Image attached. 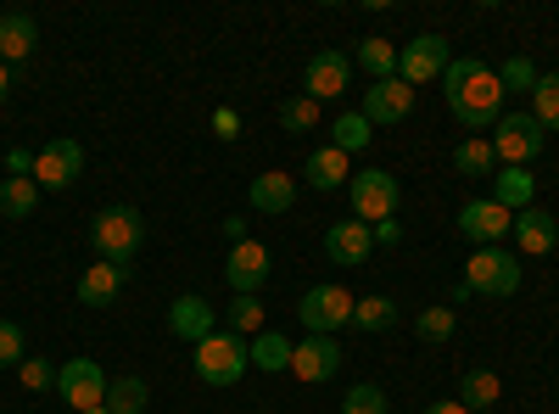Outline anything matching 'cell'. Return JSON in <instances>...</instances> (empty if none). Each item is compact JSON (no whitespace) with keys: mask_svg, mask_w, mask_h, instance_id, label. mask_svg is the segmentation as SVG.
Here are the masks:
<instances>
[{"mask_svg":"<svg viewBox=\"0 0 559 414\" xmlns=\"http://www.w3.org/2000/svg\"><path fill=\"white\" fill-rule=\"evenodd\" d=\"M224 319H229V331H236V336H258L263 331V303L258 297H236Z\"/></svg>","mask_w":559,"mask_h":414,"instance_id":"e575fe53","label":"cell"},{"mask_svg":"<svg viewBox=\"0 0 559 414\" xmlns=\"http://www.w3.org/2000/svg\"><path fill=\"white\" fill-rule=\"evenodd\" d=\"M7 174H12V179H34V152H28V146H12V152H7Z\"/></svg>","mask_w":559,"mask_h":414,"instance_id":"60d3db41","label":"cell"},{"mask_svg":"<svg viewBox=\"0 0 559 414\" xmlns=\"http://www.w3.org/2000/svg\"><path fill=\"white\" fill-rule=\"evenodd\" d=\"M57 376H62V370H57L51 358H23V364H17V381H23L28 392H51Z\"/></svg>","mask_w":559,"mask_h":414,"instance_id":"8d00e7d4","label":"cell"},{"mask_svg":"<svg viewBox=\"0 0 559 414\" xmlns=\"http://www.w3.org/2000/svg\"><path fill=\"white\" fill-rule=\"evenodd\" d=\"M453 326H459V314H453L448 303L419 308V314H414V336H419V342H431V347H437V342H448V336H453Z\"/></svg>","mask_w":559,"mask_h":414,"instance_id":"4dcf8cb0","label":"cell"},{"mask_svg":"<svg viewBox=\"0 0 559 414\" xmlns=\"http://www.w3.org/2000/svg\"><path fill=\"white\" fill-rule=\"evenodd\" d=\"M481 414H492V409H481Z\"/></svg>","mask_w":559,"mask_h":414,"instance_id":"7dc6e473","label":"cell"},{"mask_svg":"<svg viewBox=\"0 0 559 414\" xmlns=\"http://www.w3.org/2000/svg\"><path fill=\"white\" fill-rule=\"evenodd\" d=\"M521 258L503 252V247H476L471 263H464V286L471 297H515L521 292Z\"/></svg>","mask_w":559,"mask_h":414,"instance_id":"277c9868","label":"cell"},{"mask_svg":"<svg viewBox=\"0 0 559 414\" xmlns=\"http://www.w3.org/2000/svg\"><path fill=\"white\" fill-rule=\"evenodd\" d=\"M269 274H274V252H269L263 241L247 236V241L229 247V258H224V281H229V292H236V297H258Z\"/></svg>","mask_w":559,"mask_h":414,"instance_id":"ba28073f","label":"cell"},{"mask_svg":"<svg viewBox=\"0 0 559 414\" xmlns=\"http://www.w3.org/2000/svg\"><path fill=\"white\" fill-rule=\"evenodd\" d=\"M342 370V347H336V336H308V342H297L292 347V376L297 381H331Z\"/></svg>","mask_w":559,"mask_h":414,"instance_id":"e0dca14e","label":"cell"},{"mask_svg":"<svg viewBox=\"0 0 559 414\" xmlns=\"http://www.w3.org/2000/svg\"><path fill=\"white\" fill-rule=\"evenodd\" d=\"M252 370H269V376H280V370H292V336H280V331H258L252 342Z\"/></svg>","mask_w":559,"mask_h":414,"instance_id":"cb8c5ba5","label":"cell"},{"mask_svg":"<svg viewBox=\"0 0 559 414\" xmlns=\"http://www.w3.org/2000/svg\"><path fill=\"white\" fill-rule=\"evenodd\" d=\"M353 292L336 286V281H324V286H308L302 303H297V319L308 326V336H336L342 326H353Z\"/></svg>","mask_w":559,"mask_h":414,"instance_id":"8992f818","label":"cell"},{"mask_svg":"<svg viewBox=\"0 0 559 414\" xmlns=\"http://www.w3.org/2000/svg\"><path fill=\"white\" fill-rule=\"evenodd\" d=\"M498 84H503V96H509V90H526V96H532V90H537V62L532 57H509Z\"/></svg>","mask_w":559,"mask_h":414,"instance_id":"74e56055","label":"cell"},{"mask_svg":"<svg viewBox=\"0 0 559 414\" xmlns=\"http://www.w3.org/2000/svg\"><path fill=\"white\" fill-rule=\"evenodd\" d=\"M7 90H12V68L0 62V107H7Z\"/></svg>","mask_w":559,"mask_h":414,"instance_id":"f6af8a7d","label":"cell"},{"mask_svg":"<svg viewBox=\"0 0 559 414\" xmlns=\"http://www.w3.org/2000/svg\"><path fill=\"white\" fill-rule=\"evenodd\" d=\"M448 62H453V51H448L442 34H414V45L397 51V79L403 84H431V79L448 73Z\"/></svg>","mask_w":559,"mask_h":414,"instance_id":"30bf717a","label":"cell"},{"mask_svg":"<svg viewBox=\"0 0 559 414\" xmlns=\"http://www.w3.org/2000/svg\"><path fill=\"white\" fill-rule=\"evenodd\" d=\"M168 331H174L179 342L197 347V342H207V336L218 331V314H213V303L197 297V292H191V297H174V303H168Z\"/></svg>","mask_w":559,"mask_h":414,"instance_id":"2e32d148","label":"cell"},{"mask_svg":"<svg viewBox=\"0 0 559 414\" xmlns=\"http://www.w3.org/2000/svg\"><path fill=\"white\" fill-rule=\"evenodd\" d=\"M397 241H403V224L397 218H381L376 224V247H397Z\"/></svg>","mask_w":559,"mask_h":414,"instance_id":"b9f144b4","label":"cell"},{"mask_svg":"<svg viewBox=\"0 0 559 414\" xmlns=\"http://www.w3.org/2000/svg\"><path fill=\"white\" fill-rule=\"evenodd\" d=\"M79 168H84V146L68 141V134H57V141H45L34 152V186L39 191H68L79 179Z\"/></svg>","mask_w":559,"mask_h":414,"instance_id":"9c48e42d","label":"cell"},{"mask_svg":"<svg viewBox=\"0 0 559 414\" xmlns=\"http://www.w3.org/2000/svg\"><path fill=\"white\" fill-rule=\"evenodd\" d=\"M107 387H112V381L102 376L96 358H68L62 376H57V392H62V403H73V414L102 409V403H107Z\"/></svg>","mask_w":559,"mask_h":414,"instance_id":"8fae6325","label":"cell"},{"mask_svg":"<svg viewBox=\"0 0 559 414\" xmlns=\"http://www.w3.org/2000/svg\"><path fill=\"white\" fill-rule=\"evenodd\" d=\"M453 168L464 174V179H492L498 174V152H492V141H459V152H453Z\"/></svg>","mask_w":559,"mask_h":414,"instance_id":"484cf974","label":"cell"},{"mask_svg":"<svg viewBox=\"0 0 559 414\" xmlns=\"http://www.w3.org/2000/svg\"><path fill=\"white\" fill-rule=\"evenodd\" d=\"M39 208V186H34V179H0V213H7V218H28Z\"/></svg>","mask_w":559,"mask_h":414,"instance_id":"f1b7e54d","label":"cell"},{"mask_svg":"<svg viewBox=\"0 0 559 414\" xmlns=\"http://www.w3.org/2000/svg\"><path fill=\"white\" fill-rule=\"evenodd\" d=\"M532 118L543 129H559V73H537V90H532Z\"/></svg>","mask_w":559,"mask_h":414,"instance_id":"d6a6232c","label":"cell"},{"mask_svg":"<svg viewBox=\"0 0 559 414\" xmlns=\"http://www.w3.org/2000/svg\"><path fill=\"white\" fill-rule=\"evenodd\" d=\"M280 129H286V134H308V129H319V102H308V96L280 102Z\"/></svg>","mask_w":559,"mask_h":414,"instance_id":"836d02e7","label":"cell"},{"mask_svg":"<svg viewBox=\"0 0 559 414\" xmlns=\"http://www.w3.org/2000/svg\"><path fill=\"white\" fill-rule=\"evenodd\" d=\"M369 141H376V134H369V118H364V113H342V118L331 123V146H336V152H347V157H353V152H364Z\"/></svg>","mask_w":559,"mask_h":414,"instance_id":"1f68e13d","label":"cell"},{"mask_svg":"<svg viewBox=\"0 0 559 414\" xmlns=\"http://www.w3.org/2000/svg\"><path fill=\"white\" fill-rule=\"evenodd\" d=\"M146 403H152V392H146V381H140V376H118L107 387V409L112 414H146Z\"/></svg>","mask_w":559,"mask_h":414,"instance_id":"f546056e","label":"cell"},{"mask_svg":"<svg viewBox=\"0 0 559 414\" xmlns=\"http://www.w3.org/2000/svg\"><path fill=\"white\" fill-rule=\"evenodd\" d=\"M23 364V326L0 319V370H17Z\"/></svg>","mask_w":559,"mask_h":414,"instance_id":"f35d334b","label":"cell"},{"mask_svg":"<svg viewBox=\"0 0 559 414\" xmlns=\"http://www.w3.org/2000/svg\"><path fill=\"white\" fill-rule=\"evenodd\" d=\"M302 179L313 191H336V186H347V152H336V146H319V152H308V163H302Z\"/></svg>","mask_w":559,"mask_h":414,"instance_id":"603a6c76","label":"cell"},{"mask_svg":"<svg viewBox=\"0 0 559 414\" xmlns=\"http://www.w3.org/2000/svg\"><path fill=\"white\" fill-rule=\"evenodd\" d=\"M292 202H297V179H292V174L269 168V174L252 179V208H258V213L280 218V213H292Z\"/></svg>","mask_w":559,"mask_h":414,"instance_id":"ffe728a7","label":"cell"},{"mask_svg":"<svg viewBox=\"0 0 559 414\" xmlns=\"http://www.w3.org/2000/svg\"><path fill=\"white\" fill-rule=\"evenodd\" d=\"M353 326H358L364 336L392 331V326H397V303H392V297H358V303H353Z\"/></svg>","mask_w":559,"mask_h":414,"instance_id":"4316f807","label":"cell"},{"mask_svg":"<svg viewBox=\"0 0 559 414\" xmlns=\"http://www.w3.org/2000/svg\"><path fill=\"white\" fill-rule=\"evenodd\" d=\"M498 398H503V381H498L492 370H464V376H459V403L471 409V414L492 409Z\"/></svg>","mask_w":559,"mask_h":414,"instance_id":"d4e9b609","label":"cell"},{"mask_svg":"<svg viewBox=\"0 0 559 414\" xmlns=\"http://www.w3.org/2000/svg\"><path fill=\"white\" fill-rule=\"evenodd\" d=\"M369 252H376V229L358 224V218H342L324 229V258H331L336 269H358L369 263Z\"/></svg>","mask_w":559,"mask_h":414,"instance_id":"5bb4252c","label":"cell"},{"mask_svg":"<svg viewBox=\"0 0 559 414\" xmlns=\"http://www.w3.org/2000/svg\"><path fill=\"white\" fill-rule=\"evenodd\" d=\"M509 229H515V213L498 208L492 197H476V202H464V208H459V236H464V241H476V247H503Z\"/></svg>","mask_w":559,"mask_h":414,"instance_id":"7c38bea8","label":"cell"},{"mask_svg":"<svg viewBox=\"0 0 559 414\" xmlns=\"http://www.w3.org/2000/svg\"><path fill=\"white\" fill-rule=\"evenodd\" d=\"M358 68L369 73V84H376V79H397V45L369 34V39L358 45Z\"/></svg>","mask_w":559,"mask_h":414,"instance_id":"83f0119b","label":"cell"},{"mask_svg":"<svg viewBox=\"0 0 559 414\" xmlns=\"http://www.w3.org/2000/svg\"><path fill=\"white\" fill-rule=\"evenodd\" d=\"M515 247L526 252V258H543V252H554V241H559V224H554V213H543V208H526V213H515Z\"/></svg>","mask_w":559,"mask_h":414,"instance_id":"ac0fdd59","label":"cell"},{"mask_svg":"<svg viewBox=\"0 0 559 414\" xmlns=\"http://www.w3.org/2000/svg\"><path fill=\"white\" fill-rule=\"evenodd\" d=\"M342 414H392V403H386V392H381V387L358 381V387L342 398Z\"/></svg>","mask_w":559,"mask_h":414,"instance_id":"d590c367","label":"cell"},{"mask_svg":"<svg viewBox=\"0 0 559 414\" xmlns=\"http://www.w3.org/2000/svg\"><path fill=\"white\" fill-rule=\"evenodd\" d=\"M252 370V347L236 331H213L207 342H197V376L207 387H236Z\"/></svg>","mask_w":559,"mask_h":414,"instance_id":"3957f363","label":"cell"},{"mask_svg":"<svg viewBox=\"0 0 559 414\" xmlns=\"http://www.w3.org/2000/svg\"><path fill=\"white\" fill-rule=\"evenodd\" d=\"M90 247H96L102 263L129 274L140 247H146V218H140V208H102L96 218H90Z\"/></svg>","mask_w":559,"mask_h":414,"instance_id":"7a4b0ae2","label":"cell"},{"mask_svg":"<svg viewBox=\"0 0 559 414\" xmlns=\"http://www.w3.org/2000/svg\"><path fill=\"white\" fill-rule=\"evenodd\" d=\"M347 84H353V62L342 51L308 57V68H302V96L308 102H336V96H347Z\"/></svg>","mask_w":559,"mask_h":414,"instance_id":"4fadbf2b","label":"cell"},{"mask_svg":"<svg viewBox=\"0 0 559 414\" xmlns=\"http://www.w3.org/2000/svg\"><path fill=\"white\" fill-rule=\"evenodd\" d=\"M213 134H218V141H236V134H241V113L236 107H218L213 113Z\"/></svg>","mask_w":559,"mask_h":414,"instance_id":"ab89813d","label":"cell"},{"mask_svg":"<svg viewBox=\"0 0 559 414\" xmlns=\"http://www.w3.org/2000/svg\"><path fill=\"white\" fill-rule=\"evenodd\" d=\"M224 236H229V247H236V241H247V218H236V213H229V218H224Z\"/></svg>","mask_w":559,"mask_h":414,"instance_id":"7bdbcfd3","label":"cell"},{"mask_svg":"<svg viewBox=\"0 0 559 414\" xmlns=\"http://www.w3.org/2000/svg\"><path fill=\"white\" fill-rule=\"evenodd\" d=\"M426 414H471V409H464V403H459V398H442V403H431V409H426Z\"/></svg>","mask_w":559,"mask_h":414,"instance_id":"ee69618b","label":"cell"},{"mask_svg":"<svg viewBox=\"0 0 559 414\" xmlns=\"http://www.w3.org/2000/svg\"><path fill=\"white\" fill-rule=\"evenodd\" d=\"M364 118H369V129L376 123H403L408 113H414V84H403V79H376L364 90V107H358Z\"/></svg>","mask_w":559,"mask_h":414,"instance_id":"9a60e30c","label":"cell"},{"mask_svg":"<svg viewBox=\"0 0 559 414\" xmlns=\"http://www.w3.org/2000/svg\"><path fill=\"white\" fill-rule=\"evenodd\" d=\"M492 202L509 208V213H526V208L537 202V179H532V168H498V174H492Z\"/></svg>","mask_w":559,"mask_h":414,"instance_id":"7402d4cb","label":"cell"},{"mask_svg":"<svg viewBox=\"0 0 559 414\" xmlns=\"http://www.w3.org/2000/svg\"><path fill=\"white\" fill-rule=\"evenodd\" d=\"M492 152H498V168H526L532 157H543V146H548V129L532 118V113H503L498 123H492Z\"/></svg>","mask_w":559,"mask_h":414,"instance_id":"5b68a950","label":"cell"},{"mask_svg":"<svg viewBox=\"0 0 559 414\" xmlns=\"http://www.w3.org/2000/svg\"><path fill=\"white\" fill-rule=\"evenodd\" d=\"M123 281H129V274L123 269H112V263H90L84 274H79V303L84 308H112L118 303V292H123Z\"/></svg>","mask_w":559,"mask_h":414,"instance_id":"d6986e66","label":"cell"},{"mask_svg":"<svg viewBox=\"0 0 559 414\" xmlns=\"http://www.w3.org/2000/svg\"><path fill=\"white\" fill-rule=\"evenodd\" d=\"M442 96H448V113L464 123V129H487L503 118V84L498 73L481 62V57H453L448 73H442Z\"/></svg>","mask_w":559,"mask_h":414,"instance_id":"6da1fadb","label":"cell"},{"mask_svg":"<svg viewBox=\"0 0 559 414\" xmlns=\"http://www.w3.org/2000/svg\"><path fill=\"white\" fill-rule=\"evenodd\" d=\"M39 45V23L28 12H7L0 17V62H28Z\"/></svg>","mask_w":559,"mask_h":414,"instance_id":"44dd1931","label":"cell"},{"mask_svg":"<svg viewBox=\"0 0 559 414\" xmlns=\"http://www.w3.org/2000/svg\"><path fill=\"white\" fill-rule=\"evenodd\" d=\"M84 414H112V409H107V403H102V409H84Z\"/></svg>","mask_w":559,"mask_h":414,"instance_id":"bcb514c9","label":"cell"},{"mask_svg":"<svg viewBox=\"0 0 559 414\" xmlns=\"http://www.w3.org/2000/svg\"><path fill=\"white\" fill-rule=\"evenodd\" d=\"M347 197H353V218L358 224H381V218L397 213L403 186H397V174H386V168H358L347 179Z\"/></svg>","mask_w":559,"mask_h":414,"instance_id":"52a82bcc","label":"cell"}]
</instances>
